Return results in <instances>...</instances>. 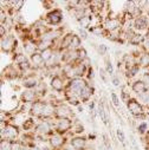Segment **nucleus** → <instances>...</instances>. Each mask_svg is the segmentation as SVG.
Here are the masks:
<instances>
[{
  "mask_svg": "<svg viewBox=\"0 0 149 150\" xmlns=\"http://www.w3.org/2000/svg\"><path fill=\"white\" fill-rule=\"evenodd\" d=\"M32 124H33V122H32L31 120H28V121H27V123H24V128L27 130V129H30V128L32 127Z\"/></svg>",
  "mask_w": 149,
  "mask_h": 150,
  "instance_id": "nucleus-44",
  "label": "nucleus"
},
{
  "mask_svg": "<svg viewBox=\"0 0 149 150\" xmlns=\"http://www.w3.org/2000/svg\"><path fill=\"white\" fill-rule=\"evenodd\" d=\"M99 73H101V77L104 82H106V78H105V73H104V70H99Z\"/></svg>",
  "mask_w": 149,
  "mask_h": 150,
  "instance_id": "nucleus-45",
  "label": "nucleus"
},
{
  "mask_svg": "<svg viewBox=\"0 0 149 150\" xmlns=\"http://www.w3.org/2000/svg\"><path fill=\"white\" fill-rule=\"evenodd\" d=\"M62 13H60V11H58V10H55L53 12H51V13H49L48 14V20H49V23L50 24H53V25H56V24H59L60 21H62Z\"/></svg>",
  "mask_w": 149,
  "mask_h": 150,
  "instance_id": "nucleus-10",
  "label": "nucleus"
},
{
  "mask_svg": "<svg viewBox=\"0 0 149 150\" xmlns=\"http://www.w3.org/2000/svg\"><path fill=\"white\" fill-rule=\"evenodd\" d=\"M144 40V38H143V35L142 34H137V33H135L131 38L129 39V43L130 44H133V45H138L141 42H143Z\"/></svg>",
  "mask_w": 149,
  "mask_h": 150,
  "instance_id": "nucleus-22",
  "label": "nucleus"
},
{
  "mask_svg": "<svg viewBox=\"0 0 149 150\" xmlns=\"http://www.w3.org/2000/svg\"><path fill=\"white\" fill-rule=\"evenodd\" d=\"M21 98H23L24 102H28V103L30 102H34V99H35V92L34 91H31V90L25 91V92H23Z\"/></svg>",
  "mask_w": 149,
  "mask_h": 150,
  "instance_id": "nucleus-18",
  "label": "nucleus"
},
{
  "mask_svg": "<svg viewBox=\"0 0 149 150\" xmlns=\"http://www.w3.org/2000/svg\"><path fill=\"white\" fill-rule=\"evenodd\" d=\"M1 150H12V142L9 139H3L1 141Z\"/></svg>",
  "mask_w": 149,
  "mask_h": 150,
  "instance_id": "nucleus-27",
  "label": "nucleus"
},
{
  "mask_svg": "<svg viewBox=\"0 0 149 150\" xmlns=\"http://www.w3.org/2000/svg\"><path fill=\"white\" fill-rule=\"evenodd\" d=\"M138 72V66H129L128 69V77H133Z\"/></svg>",
  "mask_w": 149,
  "mask_h": 150,
  "instance_id": "nucleus-31",
  "label": "nucleus"
},
{
  "mask_svg": "<svg viewBox=\"0 0 149 150\" xmlns=\"http://www.w3.org/2000/svg\"><path fill=\"white\" fill-rule=\"evenodd\" d=\"M133 90H134V92H136L137 95L141 96L147 91V86L142 81H137V82H135L133 84Z\"/></svg>",
  "mask_w": 149,
  "mask_h": 150,
  "instance_id": "nucleus-14",
  "label": "nucleus"
},
{
  "mask_svg": "<svg viewBox=\"0 0 149 150\" xmlns=\"http://www.w3.org/2000/svg\"><path fill=\"white\" fill-rule=\"evenodd\" d=\"M90 31H91V33L95 34V35H101V34L103 33V30H102L101 26H95V27L90 28Z\"/></svg>",
  "mask_w": 149,
  "mask_h": 150,
  "instance_id": "nucleus-32",
  "label": "nucleus"
},
{
  "mask_svg": "<svg viewBox=\"0 0 149 150\" xmlns=\"http://www.w3.org/2000/svg\"><path fill=\"white\" fill-rule=\"evenodd\" d=\"M45 110V103L43 102H34L31 106V111L34 116H43Z\"/></svg>",
  "mask_w": 149,
  "mask_h": 150,
  "instance_id": "nucleus-5",
  "label": "nucleus"
},
{
  "mask_svg": "<svg viewBox=\"0 0 149 150\" xmlns=\"http://www.w3.org/2000/svg\"><path fill=\"white\" fill-rule=\"evenodd\" d=\"M144 49L147 51H149V33L145 35V38H144Z\"/></svg>",
  "mask_w": 149,
  "mask_h": 150,
  "instance_id": "nucleus-40",
  "label": "nucleus"
},
{
  "mask_svg": "<svg viewBox=\"0 0 149 150\" xmlns=\"http://www.w3.org/2000/svg\"><path fill=\"white\" fill-rule=\"evenodd\" d=\"M14 60H16V63H17V64H19V65H21V64H24V63H26V62H27V60H26L25 54H23V53H18V54H16Z\"/></svg>",
  "mask_w": 149,
  "mask_h": 150,
  "instance_id": "nucleus-26",
  "label": "nucleus"
},
{
  "mask_svg": "<svg viewBox=\"0 0 149 150\" xmlns=\"http://www.w3.org/2000/svg\"><path fill=\"white\" fill-rule=\"evenodd\" d=\"M113 83H114V85H115V86H118V85H120V81H118V78H117V77H114Z\"/></svg>",
  "mask_w": 149,
  "mask_h": 150,
  "instance_id": "nucleus-46",
  "label": "nucleus"
},
{
  "mask_svg": "<svg viewBox=\"0 0 149 150\" xmlns=\"http://www.w3.org/2000/svg\"><path fill=\"white\" fill-rule=\"evenodd\" d=\"M11 4H13V10L14 11H19L24 6V1H23V0H18V1H11Z\"/></svg>",
  "mask_w": 149,
  "mask_h": 150,
  "instance_id": "nucleus-30",
  "label": "nucleus"
},
{
  "mask_svg": "<svg viewBox=\"0 0 149 150\" xmlns=\"http://www.w3.org/2000/svg\"><path fill=\"white\" fill-rule=\"evenodd\" d=\"M111 99H113V103L115 106H120V100H118V97L116 96V93H111Z\"/></svg>",
  "mask_w": 149,
  "mask_h": 150,
  "instance_id": "nucleus-37",
  "label": "nucleus"
},
{
  "mask_svg": "<svg viewBox=\"0 0 149 150\" xmlns=\"http://www.w3.org/2000/svg\"><path fill=\"white\" fill-rule=\"evenodd\" d=\"M35 130H37V132L40 134V135H46V134L50 132V130H51V125H50L49 122L44 121V122H42V123H39L38 125H37Z\"/></svg>",
  "mask_w": 149,
  "mask_h": 150,
  "instance_id": "nucleus-11",
  "label": "nucleus"
},
{
  "mask_svg": "<svg viewBox=\"0 0 149 150\" xmlns=\"http://www.w3.org/2000/svg\"><path fill=\"white\" fill-rule=\"evenodd\" d=\"M79 23H81V25L85 28V27H88V26H90V23H91V18L90 17H84V18H82L81 20H79Z\"/></svg>",
  "mask_w": 149,
  "mask_h": 150,
  "instance_id": "nucleus-29",
  "label": "nucleus"
},
{
  "mask_svg": "<svg viewBox=\"0 0 149 150\" xmlns=\"http://www.w3.org/2000/svg\"><path fill=\"white\" fill-rule=\"evenodd\" d=\"M142 82L145 84V86H149V74H148V73L143 74V79H142Z\"/></svg>",
  "mask_w": 149,
  "mask_h": 150,
  "instance_id": "nucleus-41",
  "label": "nucleus"
},
{
  "mask_svg": "<svg viewBox=\"0 0 149 150\" xmlns=\"http://www.w3.org/2000/svg\"><path fill=\"white\" fill-rule=\"evenodd\" d=\"M105 64H106V72H108V74H111L113 73V65H111V63H110V60L106 58L105 59Z\"/></svg>",
  "mask_w": 149,
  "mask_h": 150,
  "instance_id": "nucleus-35",
  "label": "nucleus"
},
{
  "mask_svg": "<svg viewBox=\"0 0 149 150\" xmlns=\"http://www.w3.org/2000/svg\"><path fill=\"white\" fill-rule=\"evenodd\" d=\"M40 54H42V57H43L44 62H49V60L51 59V57L53 56V52H52V50H51V49H48V50L43 51Z\"/></svg>",
  "mask_w": 149,
  "mask_h": 150,
  "instance_id": "nucleus-25",
  "label": "nucleus"
},
{
  "mask_svg": "<svg viewBox=\"0 0 149 150\" xmlns=\"http://www.w3.org/2000/svg\"><path fill=\"white\" fill-rule=\"evenodd\" d=\"M78 32H79V35L82 37V39H87V38H88V34H87V32H85L83 28H79Z\"/></svg>",
  "mask_w": 149,
  "mask_h": 150,
  "instance_id": "nucleus-42",
  "label": "nucleus"
},
{
  "mask_svg": "<svg viewBox=\"0 0 149 150\" xmlns=\"http://www.w3.org/2000/svg\"><path fill=\"white\" fill-rule=\"evenodd\" d=\"M1 135H3V137L6 135V138H9V139H13V138H17L18 137V135H19V130H18V128L16 127V125H7L6 127V129H5V131H1Z\"/></svg>",
  "mask_w": 149,
  "mask_h": 150,
  "instance_id": "nucleus-4",
  "label": "nucleus"
},
{
  "mask_svg": "<svg viewBox=\"0 0 149 150\" xmlns=\"http://www.w3.org/2000/svg\"><path fill=\"white\" fill-rule=\"evenodd\" d=\"M38 49L37 47V44H34V43H32V42H26L25 44H24V50H25V52L27 53V54H31V56H33L34 53H35V50Z\"/></svg>",
  "mask_w": 149,
  "mask_h": 150,
  "instance_id": "nucleus-16",
  "label": "nucleus"
},
{
  "mask_svg": "<svg viewBox=\"0 0 149 150\" xmlns=\"http://www.w3.org/2000/svg\"><path fill=\"white\" fill-rule=\"evenodd\" d=\"M71 121L69 118H60L57 122V130L59 132H66L67 130H70L71 128Z\"/></svg>",
  "mask_w": 149,
  "mask_h": 150,
  "instance_id": "nucleus-8",
  "label": "nucleus"
},
{
  "mask_svg": "<svg viewBox=\"0 0 149 150\" xmlns=\"http://www.w3.org/2000/svg\"><path fill=\"white\" fill-rule=\"evenodd\" d=\"M56 116L57 117H59V120L60 118H67L70 115H71V110H70V108L69 106H66V105H59L57 109H56Z\"/></svg>",
  "mask_w": 149,
  "mask_h": 150,
  "instance_id": "nucleus-7",
  "label": "nucleus"
},
{
  "mask_svg": "<svg viewBox=\"0 0 149 150\" xmlns=\"http://www.w3.org/2000/svg\"><path fill=\"white\" fill-rule=\"evenodd\" d=\"M140 98H141V100H142L144 104L149 105V91H148V92H144L143 95H141Z\"/></svg>",
  "mask_w": 149,
  "mask_h": 150,
  "instance_id": "nucleus-34",
  "label": "nucleus"
},
{
  "mask_svg": "<svg viewBox=\"0 0 149 150\" xmlns=\"http://www.w3.org/2000/svg\"><path fill=\"white\" fill-rule=\"evenodd\" d=\"M121 26V20L117 19V18H110L105 21L104 24V27L108 30V31H115L116 28H118Z\"/></svg>",
  "mask_w": 149,
  "mask_h": 150,
  "instance_id": "nucleus-9",
  "label": "nucleus"
},
{
  "mask_svg": "<svg viewBox=\"0 0 149 150\" xmlns=\"http://www.w3.org/2000/svg\"><path fill=\"white\" fill-rule=\"evenodd\" d=\"M72 39H73V34H71V33L66 34L64 38H63V40H62L60 46H62L63 49H69L70 45H71V43H72Z\"/></svg>",
  "mask_w": 149,
  "mask_h": 150,
  "instance_id": "nucleus-19",
  "label": "nucleus"
},
{
  "mask_svg": "<svg viewBox=\"0 0 149 150\" xmlns=\"http://www.w3.org/2000/svg\"><path fill=\"white\" fill-rule=\"evenodd\" d=\"M5 21V12H4V10L1 11V24Z\"/></svg>",
  "mask_w": 149,
  "mask_h": 150,
  "instance_id": "nucleus-47",
  "label": "nucleus"
},
{
  "mask_svg": "<svg viewBox=\"0 0 149 150\" xmlns=\"http://www.w3.org/2000/svg\"><path fill=\"white\" fill-rule=\"evenodd\" d=\"M91 95H92V89L90 88V86H85L83 90H82V92H81V98H82V100H88L90 97H91Z\"/></svg>",
  "mask_w": 149,
  "mask_h": 150,
  "instance_id": "nucleus-21",
  "label": "nucleus"
},
{
  "mask_svg": "<svg viewBox=\"0 0 149 150\" xmlns=\"http://www.w3.org/2000/svg\"><path fill=\"white\" fill-rule=\"evenodd\" d=\"M78 56H79V59H82V62L85 60V59H87V51H85L84 49H81V50L78 51Z\"/></svg>",
  "mask_w": 149,
  "mask_h": 150,
  "instance_id": "nucleus-38",
  "label": "nucleus"
},
{
  "mask_svg": "<svg viewBox=\"0 0 149 150\" xmlns=\"http://www.w3.org/2000/svg\"><path fill=\"white\" fill-rule=\"evenodd\" d=\"M64 143V139L62 136L59 135H53L51 138H50V144L53 146V148H60Z\"/></svg>",
  "mask_w": 149,
  "mask_h": 150,
  "instance_id": "nucleus-15",
  "label": "nucleus"
},
{
  "mask_svg": "<svg viewBox=\"0 0 149 150\" xmlns=\"http://www.w3.org/2000/svg\"><path fill=\"white\" fill-rule=\"evenodd\" d=\"M70 143H71V145H72L73 149H76V150H83L85 148V145H87V139L84 137L78 136V137H73Z\"/></svg>",
  "mask_w": 149,
  "mask_h": 150,
  "instance_id": "nucleus-6",
  "label": "nucleus"
},
{
  "mask_svg": "<svg viewBox=\"0 0 149 150\" xmlns=\"http://www.w3.org/2000/svg\"><path fill=\"white\" fill-rule=\"evenodd\" d=\"M51 86H52V89H55L56 91H62V90L64 89V82H63V79H62L60 77L56 76V77H53V78L51 79Z\"/></svg>",
  "mask_w": 149,
  "mask_h": 150,
  "instance_id": "nucleus-13",
  "label": "nucleus"
},
{
  "mask_svg": "<svg viewBox=\"0 0 149 150\" xmlns=\"http://www.w3.org/2000/svg\"><path fill=\"white\" fill-rule=\"evenodd\" d=\"M106 46L104 45V44H101L99 46H98V53L101 54V56H104L105 53H106Z\"/></svg>",
  "mask_w": 149,
  "mask_h": 150,
  "instance_id": "nucleus-36",
  "label": "nucleus"
},
{
  "mask_svg": "<svg viewBox=\"0 0 149 150\" xmlns=\"http://www.w3.org/2000/svg\"><path fill=\"white\" fill-rule=\"evenodd\" d=\"M79 46H81V38H79L78 35H74L73 34V39H72V43H71L69 50L70 51H76L77 49H79Z\"/></svg>",
  "mask_w": 149,
  "mask_h": 150,
  "instance_id": "nucleus-20",
  "label": "nucleus"
},
{
  "mask_svg": "<svg viewBox=\"0 0 149 150\" xmlns=\"http://www.w3.org/2000/svg\"><path fill=\"white\" fill-rule=\"evenodd\" d=\"M51 44H52V42H48V40H40L38 44H37V47H38V50H40L42 52L43 51H45V50H48V49H51L50 46H51Z\"/></svg>",
  "mask_w": 149,
  "mask_h": 150,
  "instance_id": "nucleus-23",
  "label": "nucleus"
},
{
  "mask_svg": "<svg viewBox=\"0 0 149 150\" xmlns=\"http://www.w3.org/2000/svg\"><path fill=\"white\" fill-rule=\"evenodd\" d=\"M17 44V42L14 40L13 37L9 35V37H4V38H1V49L4 52H10L14 45Z\"/></svg>",
  "mask_w": 149,
  "mask_h": 150,
  "instance_id": "nucleus-3",
  "label": "nucleus"
},
{
  "mask_svg": "<svg viewBox=\"0 0 149 150\" xmlns=\"http://www.w3.org/2000/svg\"><path fill=\"white\" fill-rule=\"evenodd\" d=\"M140 64H141L142 66H149V54H148V53H145V54H143V56L141 57Z\"/></svg>",
  "mask_w": 149,
  "mask_h": 150,
  "instance_id": "nucleus-28",
  "label": "nucleus"
},
{
  "mask_svg": "<svg viewBox=\"0 0 149 150\" xmlns=\"http://www.w3.org/2000/svg\"><path fill=\"white\" fill-rule=\"evenodd\" d=\"M116 134H117V138L120 139V142L124 144V143H126V137H124V134H123V131H122V130H120V129H117Z\"/></svg>",
  "mask_w": 149,
  "mask_h": 150,
  "instance_id": "nucleus-33",
  "label": "nucleus"
},
{
  "mask_svg": "<svg viewBox=\"0 0 149 150\" xmlns=\"http://www.w3.org/2000/svg\"><path fill=\"white\" fill-rule=\"evenodd\" d=\"M134 26L136 30H144L147 26H148V21H147V18L145 17H137L135 18L134 20Z\"/></svg>",
  "mask_w": 149,
  "mask_h": 150,
  "instance_id": "nucleus-12",
  "label": "nucleus"
},
{
  "mask_svg": "<svg viewBox=\"0 0 149 150\" xmlns=\"http://www.w3.org/2000/svg\"><path fill=\"white\" fill-rule=\"evenodd\" d=\"M127 106H128V110L131 112L133 115H135V116H140L143 112L142 105L136 99H129L127 102Z\"/></svg>",
  "mask_w": 149,
  "mask_h": 150,
  "instance_id": "nucleus-2",
  "label": "nucleus"
},
{
  "mask_svg": "<svg viewBox=\"0 0 149 150\" xmlns=\"http://www.w3.org/2000/svg\"><path fill=\"white\" fill-rule=\"evenodd\" d=\"M87 86V83L81 78H74L70 82V93L72 95H81L82 90Z\"/></svg>",
  "mask_w": 149,
  "mask_h": 150,
  "instance_id": "nucleus-1",
  "label": "nucleus"
},
{
  "mask_svg": "<svg viewBox=\"0 0 149 150\" xmlns=\"http://www.w3.org/2000/svg\"><path fill=\"white\" fill-rule=\"evenodd\" d=\"M37 85H38V82H37V79L33 78V77H28L24 81V86L25 88H34Z\"/></svg>",
  "mask_w": 149,
  "mask_h": 150,
  "instance_id": "nucleus-24",
  "label": "nucleus"
},
{
  "mask_svg": "<svg viewBox=\"0 0 149 150\" xmlns=\"http://www.w3.org/2000/svg\"><path fill=\"white\" fill-rule=\"evenodd\" d=\"M145 130H147V124L145 123H142V124L138 125V132L140 134H144Z\"/></svg>",
  "mask_w": 149,
  "mask_h": 150,
  "instance_id": "nucleus-39",
  "label": "nucleus"
},
{
  "mask_svg": "<svg viewBox=\"0 0 149 150\" xmlns=\"http://www.w3.org/2000/svg\"><path fill=\"white\" fill-rule=\"evenodd\" d=\"M31 62H32V64H33L34 66L39 67V66L43 65L44 59H43V57H42L40 53H34L33 56H31Z\"/></svg>",
  "mask_w": 149,
  "mask_h": 150,
  "instance_id": "nucleus-17",
  "label": "nucleus"
},
{
  "mask_svg": "<svg viewBox=\"0 0 149 150\" xmlns=\"http://www.w3.org/2000/svg\"><path fill=\"white\" fill-rule=\"evenodd\" d=\"M5 33H6V31H5V26L1 25V26H0V35H1V38H4V37L6 35Z\"/></svg>",
  "mask_w": 149,
  "mask_h": 150,
  "instance_id": "nucleus-43",
  "label": "nucleus"
}]
</instances>
